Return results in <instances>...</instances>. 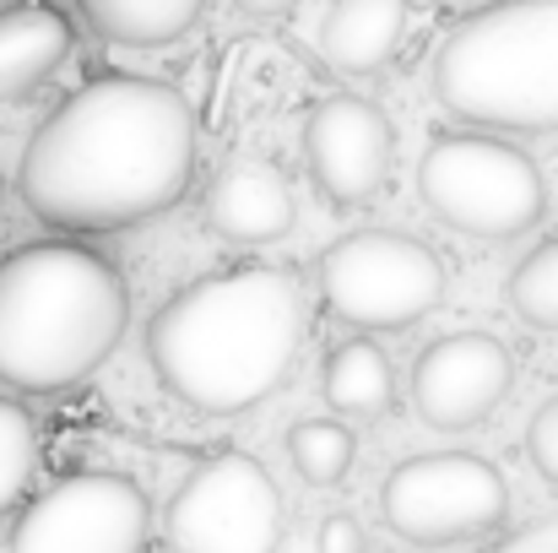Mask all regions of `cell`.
Returning <instances> with one entry per match:
<instances>
[{"mask_svg": "<svg viewBox=\"0 0 558 553\" xmlns=\"http://www.w3.org/2000/svg\"><path fill=\"white\" fill-rule=\"evenodd\" d=\"M174 553H277L282 543V489L244 450L206 456L163 510Z\"/></svg>", "mask_w": 558, "mask_h": 553, "instance_id": "52a82bcc", "label": "cell"}, {"mask_svg": "<svg viewBox=\"0 0 558 553\" xmlns=\"http://www.w3.org/2000/svg\"><path fill=\"white\" fill-rule=\"evenodd\" d=\"M488 553H558V516H543V521L510 532L505 543H494Z\"/></svg>", "mask_w": 558, "mask_h": 553, "instance_id": "44dd1931", "label": "cell"}, {"mask_svg": "<svg viewBox=\"0 0 558 553\" xmlns=\"http://www.w3.org/2000/svg\"><path fill=\"white\" fill-rule=\"evenodd\" d=\"M407 16H412L407 0H331L320 22V55L348 76H369L401 49Z\"/></svg>", "mask_w": 558, "mask_h": 553, "instance_id": "5bb4252c", "label": "cell"}, {"mask_svg": "<svg viewBox=\"0 0 558 553\" xmlns=\"http://www.w3.org/2000/svg\"><path fill=\"white\" fill-rule=\"evenodd\" d=\"M515 364L499 337L488 332H456L417 353L412 364V407L439 434L477 429L505 396H510Z\"/></svg>", "mask_w": 558, "mask_h": 553, "instance_id": "8fae6325", "label": "cell"}, {"mask_svg": "<svg viewBox=\"0 0 558 553\" xmlns=\"http://www.w3.org/2000/svg\"><path fill=\"white\" fill-rule=\"evenodd\" d=\"M353 456H359V440H353V429L337 423V418H304V423L288 429V461H293V472H299L304 483H315V489L342 483L348 467H353Z\"/></svg>", "mask_w": 558, "mask_h": 553, "instance_id": "e0dca14e", "label": "cell"}, {"mask_svg": "<svg viewBox=\"0 0 558 553\" xmlns=\"http://www.w3.org/2000/svg\"><path fill=\"white\" fill-rule=\"evenodd\" d=\"M320 299L353 332H396L445 299V261L412 233L359 228L320 255Z\"/></svg>", "mask_w": 558, "mask_h": 553, "instance_id": "8992f818", "label": "cell"}, {"mask_svg": "<svg viewBox=\"0 0 558 553\" xmlns=\"http://www.w3.org/2000/svg\"><path fill=\"white\" fill-rule=\"evenodd\" d=\"M320 390H326V407L342 412V418H379L396 396V369H390L379 342L353 337V342L331 348Z\"/></svg>", "mask_w": 558, "mask_h": 553, "instance_id": "2e32d148", "label": "cell"}, {"mask_svg": "<svg viewBox=\"0 0 558 553\" xmlns=\"http://www.w3.org/2000/svg\"><path fill=\"white\" fill-rule=\"evenodd\" d=\"M434 98L472 125L558 131V0H494L434 55Z\"/></svg>", "mask_w": 558, "mask_h": 553, "instance_id": "277c9868", "label": "cell"}, {"mask_svg": "<svg viewBox=\"0 0 558 553\" xmlns=\"http://www.w3.org/2000/svg\"><path fill=\"white\" fill-rule=\"evenodd\" d=\"M195 180V109L153 76L76 87L27 142L16 190L65 233H120L169 212Z\"/></svg>", "mask_w": 558, "mask_h": 553, "instance_id": "6da1fadb", "label": "cell"}, {"mask_svg": "<svg viewBox=\"0 0 558 553\" xmlns=\"http://www.w3.org/2000/svg\"><path fill=\"white\" fill-rule=\"evenodd\" d=\"M206 228L228 244H271L293 228V190L271 164H228L206 184Z\"/></svg>", "mask_w": 558, "mask_h": 553, "instance_id": "7c38bea8", "label": "cell"}, {"mask_svg": "<svg viewBox=\"0 0 558 553\" xmlns=\"http://www.w3.org/2000/svg\"><path fill=\"white\" fill-rule=\"evenodd\" d=\"M71 55V22L54 5H11L0 11V104L44 87Z\"/></svg>", "mask_w": 558, "mask_h": 553, "instance_id": "4fadbf2b", "label": "cell"}, {"mask_svg": "<svg viewBox=\"0 0 558 553\" xmlns=\"http://www.w3.org/2000/svg\"><path fill=\"white\" fill-rule=\"evenodd\" d=\"M93 33L125 49H163L201 22L206 0H76Z\"/></svg>", "mask_w": 558, "mask_h": 553, "instance_id": "9a60e30c", "label": "cell"}, {"mask_svg": "<svg viewBox=\"0 0 558 553\" xmlns=\"http://www.w3.org/2000/svg\"><path fill=\"white\" fill-rule=\"evenodd\" d=\"M385 527L407 543H466L494 532L510 516V483L494 461L445 450V456H412L390 467L379 489Z\"/></svg>", "mask_w": 558, "mask_h": 553, "instance_id": "ba28073f", "label": "cell"}, {"mask_svg": "<svg viewBox=\"0 0 558 553\" xmlns=\"http://www.w3.org/2000/svg\"><path fill=\"white\" fill-rule=\"evenodd\" d=\"M510 310L537 332H558V239L537 244L510 272Z\"/></svg>", "mask_w": 558, "mask_h": 553, "instance_id": "ac0fdd59", "label": "cell"}, {"mask_svg": "<svg viewBox=\"0 0 558 553\" xmlns=\"http://www.w3.org/2000/svg\"><path fill=\"white\" fill-rule=\"evenodd\" d=\"M315 543H320V553H369V538L353 516H326Z\"/></svg>", "mask_w": 558, "mask_h": 553, "instance_id": "7402d4cb", "label": "cell"}, {"mask_svg": "<svg viewBox=\"0 0 558 553\" xmlns=\"http://www.w3.org/2000/svg\"><path fill=\"white\" fill-rule=\"evenodd\" d=\"M239 11H250V16H282V11H293L299 0H233Z\"/></svg>", "mask_w": 558, "mask_h": 553, "instance_id": "603a6c76", "label": "cell"}, {"mask_svg": "<svg viewBox=\"0 0 558 553\" xmlns=\"http://www.w3.org/2000/svg\"><path fill=\"white\" fill-rule=\"evenodd\" d=\"M310 299L282 266L211 272L163 299L147 321V359L169 396L195 412L260 407L299 359Z\"/></svg>", "mask_w": 558, "mask_h": 553, "instance_id": "7a4b0ae2", "label": "cell"}, {"mask_svg": "<svg viewBox=\"0 0 558 553\" xmlns=\"http://www.w3.org/2000/svg\"><path fill=\"white\" fill-rule=\"evenodd\" d=\"M417 195L439 223L472 239H515L548 206L537 164L494 136H434L417 164Z\"/></svg>", "mask_w": 558, "mask_h": 553, "instance_id": "5b68a950", "label": "cell"}, {"mask_svg": "<svg viewBox=\"0 0 558 553\" xmlns=\"http://www.w3.org/2000/svg\"><path fill=\"white\" fill-rule=\"evenodd\" d=\"M526 456H532V467L558 483V396H548L543 407H537V418H532V429H526Z\"/></svg>", "mask_w": 558, "mask_h": 553, "instance_id": "ffe728a7", "label": "cell"}, {"mask_svg": "<svg viewBox=\"0 0 558 553\" xmlns=\"http://www.w3.org/2000/svg\"><path fill=\"white\" fill-rule=\"evenodd\" d=\"M0 190H5V180H0Z\"/></svg>", "mask_w": 558, "mask_h": 553, "instance_id": "cb8c5ba5", "label": "cell"}, {"mask_svg": "<svg viewBox=\"0 0 558 553\" xmlns=\"http://www.w3.org/2000/svg\"><path fill=\"white\" fill-rule=\"evenodd\" d=\"M131 321L120 272L76 244L38 239L0 261V380L27 396L82 385L104 364Z\"/></svg>", "mask_w": 558, "mask_h": 553, "instance_id": "3957f363", "label": "cell"}, {"mask_svg": "<svg viewBox=\"0 0 558 553\" xmlns=\"http://www.w3.org/2000/svg\"><path fill=\"white\" fill-rule=\"evenodd\" d=\"M153 505L125 472H71L11 527L5 553H147Z\"/></svg>", "mask_w": 558, "mask_h": 553, "instance_id": "9c48e42d", "label": "cell"}, {"mask_svg": "<svg viewBox=\"0 0 558 553\" xmlns=\"http://www.w3.org/2000/svg\"><path fill=\"white\" fill-rule=\"evenodd\" d=\"M33 467H38V434H33V418L0 396V510H11L27 483H33Z\"/></svg>", "mask_w": 558, "mask_h": 553, "instance_id": "d6986e66", "label": "cell"}, {"mask_svg": "<svg viewBox=\"0 0 558 553\" xmlns=\"http://www.w3.org/2000/svg\"><path fill=\"white\" fill-rule=\"evenodd\" d=\"M390 147H396V136H390L385 109L359 93L320 98L304 115V164L320 184V195L337 206H369L385 190Z\"/></svg>", "mask_w": 558, "mask_h": 553, "instance_id": "30bf717a", "label": "cell"}]
</instances>
